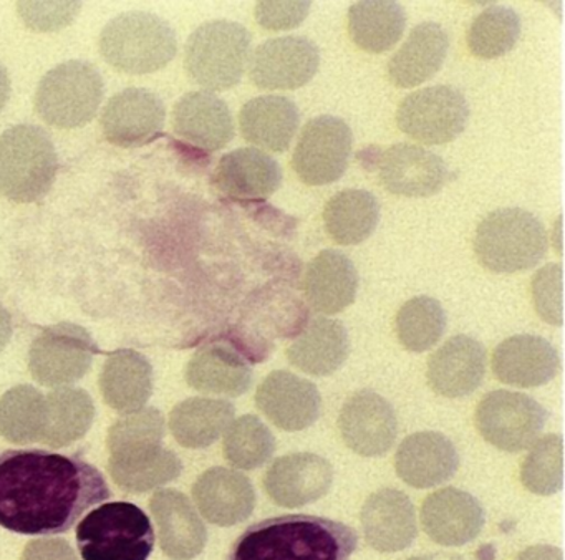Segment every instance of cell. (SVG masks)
Here are the masks:
<instances>
[{"label":"cell","instance_id":"4fadbf2b","mask_svg":"<svg viewBox=\"0 0 565 560\" xmlns=\"http://www.w3.org/2000/svg\"><path fill=\"white\" fill-rule=\"evenodd\" d=\"M320 52L306 36L287 35L260 43L249 59L250 80L257 88L297 89L316 76Z\"/></svg>","mask_w":565,"mask_h":560},{"label":"cell","instance_id":"f35d334b","mask_svg":"<svg viewBox=\"0 0 565 560\" xmlns=\"http://www.w3.org/2000/svg\"><path fill=\"white\" fill-rule=\"evenodd\" d=\"M45 397L31 384H19L0 397V434L12 444L41 440Z\"/></svg>","mask_w":565,"mask_h":560},{"label":"cell","instance_id":"4dcf8cb0","mask_svg":"<svg viewBox=\"0 0 565 560\" xmlns=\"http://www.w3.org/2000/svg\"><path fill=\"white\" fill-rule=\"evenodd\" d=\"M299 125V108L287 96H257L249 99L239 113L243 138L274 152L289 149Z\"/></svg>","mask_w":565,"mask_h":560},{"label":"cell","instance_id":"2e32d148","mask_svg":"<svg viewBox=\"0 0 565 560\" xmlns=\"http://www.w3.org/2000/svg\"><path fill=\"white\" fill-rule=\"evenodd\" d=\"M167 109L157 93L127 88L108 99L102 113V129L111 145L137 148L157 138L163 129Z\"/></svg>","mask_w":565,"mask_h":560},{"label":"cell","instance_id":"30bf717a","mask_svg":"<svg viewBox=\"0 0 565 560\" xmlns=\"http://www.w3.org/2000/svg\"><path fill=\"white\" fill-rule=\"evenodd\" d=\"M547 411L518 391H491L476 408V426L491 446L505 453L529 450L541 436Z\"/></svg>","mask_w":565,"mask_h":560},{"label":"cell","instance_id":"db71d44e","mask_svg":"<svg viewBox=\"0 0 565 560\" xmlns=\"http://www.w3.org/2000/svg\"><path fill=\"white\" fill-rule=\"evenodd\" d=\"M561 221L562 219L558 218L557 222H555V232H557V239H555V245H557V252L561 254V245H562V229H561Z\"/></svg>","mask_w":565,"mask_h":560},{"label":"cell","instance_id":"9c48e42d","mask_svg":"<svg viewBox=\"0 0 565 560\" xmlns=\"http://www.w3.org/2000/svg\"><path fill=\"white\" fill-rule=\"evenodd\" d=\"M469 119L466 96L455 86L435 85L413 92L396 109V125L409 138L423 145L455 141Z\"/></svg>","mask_w":565,"mask_h":560},{"label":"cell","instance_id":"7c38bea8","mask_svg":"<svg viewBox=\"0 0 565 560\" xmlns=\"http://www.w3.org/2000/svg\"><path fill=\"white\" fill-rule=\"evenodd\" d=\"M353 135L343 119L320 115L300 133L292 155V168L300 181L326 186L342 178L352 156Z\"/></svg>","mask_w":565,"mask_h":560},{"label":"cell","instance_id":"836d02e7","mask_svg":"<svg viewBox=\"0 0 565 560\" xmlns=\"http://www.w3.org/2000/svg\"><path fill=\"white\" fill-rule=\"evenodd\" d=\"M111 479L127 493L141 494L178 479L183 463L163 444L111 454L108 463Z\"/></svg>","mask_w":565,"mask_h":560},{"label":"cell","instance_id":"52a82bcc","mask_svg":"<svg viewBox=\"0 0 565 560\" xmlns=\"http://www.w3.org/2000/svg\"><path fill=\"white\" fill-rule=\"evenodd\" d=\"M84 560H148L153 552L150 517L131 503H107L92 510L77 527Z\"/></svg>","mask_w":565,"mask_h":560},{"label":"cell","instance_id":"d4e9b609","mask_svg":"<svg viewBox=\"0 0 565 560\" xmlns=\"http://www.w3.org/2000/svg\"><path fill=\"white\" fill-rule=\"evenodd\" d=\"M161 550L173 560H191L203 552L207 530L191 500L177 489H161L150 500Z\"/></svg>","mask_w":565,"mask_h":560},{"label":"cell","instance_id":"7402d4cb","mask_svg":"<svg viewBox=\"0 0 565 560\" xmlns=\"http://www.w3.org/2000/svg\"><path fill=\"white\" fill-rule=\"evenodd\" d=\"M360 522L366 543L383 553L405 550L418 533L415 506L405 493L392 487L376 490L365 500Z\"/></svg>","mask_w":565,"mask_h":560},{"label":"cell","instance_id":"5bb4252c","mask_svg":"<svg viewBox=\"0 0 565 560\" xmlns=\"http://www.w3.org/2000/svg\"><path fill=\"white\" fill-rule=\"evenodd\" d=\"M343 443L365 457L383 456L398 434V420L388 400L372 390H360L343 403L339 414Z\"/></svg>","mask_w":565,"mask_h":560},{"label":"cell","instance_id":"3957f363","mask_svg":"<svg viewBox=\"0 0 565 560\" xmlns=\"http://www.w3.org/2000/svg\"><path fill=\"white\" fill-rule=\"evenodd\" d=\"M547 245L544 224L521 208L495 209L476 229V257L495 274L535 267L544 258Z\"/></svg>","mask_w":565,"mask_h":560},{"label":"cell","instance_id":"8992f818","mask_svg":"<svg viewBox=\"0 0 565 560\" xmlns=\"http://www.w3.org/2000/svg\"><path fill=\"white\" fill-rule=\"evenodd\" d=\"M250 59V33L233 20H210L198 27L186 43L184 68L206 92L233 88Z\"/></svg>","mask_w":565,"mask_h":560},{"label":"cell","instance_id":"7dc6e473","mask_svg":"<svg viewBox=\"0 0 565 560\" xmlns=\"http://www.w3.org/2000/svg\"><path fill=\"white\" fill-rule=\"evenodd\" d=\"M310 2H257V23L264 29L282 32L296 29L309 15Z\"/></svg>","mask_w":565,"mask_h":560},{"label":"cell","instance_id":"e0dca14e","mask_svg":"<svg viewBox=\"0 0 565 560\" xmlns=\"http://www.w3.org/2000/svg\"><path fill=\"white\" fill-rule=\"evenodd\" d=\"M264 416L284 431H302L319 420L322 397L312 381L286 370L273 371L256 391Z\"/></svg>","mask_w":565,"mask_h":560},{"label":"cell","instance_id":"60d3db41","mask_svg":"<svg viewBox=\"0 0 565 560\" xmlns=\"http://www.w3.org/2000/svg\"><path fill=\"white\" fill-rule=\"evenodd\" d=\"M521 36V17L504 6L482 10L466 33L469 52L478 59L492 60L514 49Z\"/></svg>","mask_w":565,"mask_h":560},{"label":"cell","instance_id":"4316f807","mask_svg":"<svg viewBox=\"0 0 565 560\" xmlns=\"http://www.w3.org/2000/svg\"><path fill=\"white\" fill-rule=\"evenodd\" d=\"M359 271L349 255L327 249L307 265L303 295L310 308L323 315H335L355 302Z\"/></svg>","mask_w":565,"mask_h":560},{"label":"cell","instance_id":"b9f144b4","mask_svg":"<svg viewBox=\"0 0 565 560\" xmlns=\"http://www.w3.org/2000/svg\"><path fill=\"white\" fill-rule=\"evenodd\" d=\"M223 450L231 466L253 471L274 456L276 437L256 414H244L227 427Z\"/></svg>","mask_w":565,"mask_h":560},{"label":"cell","instance_id":"8d00e7d4","mask_svg":"<svg viewBox=\"0 0 565 560\" xmlns=\"http://www.w3.org/2000/svg\"><path fill=\"white\" fill-rule=\"evenodd\" d=\"M95 420L90 394L81 388L62 387L45 397V420L42 443L65 447L82 440Z\"/></svg>","mask_w":565,"mask_h":560},{"label":"cell","instance_id":"6da1fadb","mask_svg":"<svg viewBox=\"0 0 565 560\" xmlns=\"http://www.w3.org/2000/svg\"><path fill=\"white\" fill-rule=\"evenodd\" d=\"M110 497L97 467L44 450L0 454V526L24 536L68 532L90 507Z\"/></svg>","mask_w":565,"mask_h":560},{"label":"cell","instance_id":"7bdbcfd3","mask_svg":"<svg viewBox=\"0 0 565 560\" xmlns=\"http://www.w3.org/2000/svg\"><path fill=\"white\" fill-rule=\"evenodd\" d=\"M562 450H564V443L561 434L539 437L522 461V486L537 496H552L558 493L564 483Z\"/></svg>","mask_w":565,"mask_h":560},{"label":"cell","instance_id":"1f68e13d","mask_svg":"<svg viewBox=\"0 0 565 560\" xmlns=\"http://www.w3.org/2000/svg\"><path fill=\"white\" fill-rule=\"evenodd\" d=\"M105 403L118 413L143 410L153 393V367L145 355L118 350L105 361L100 374Z\"/></svg>","mask_w":565,"mask_h":560},{"label":"cell","instance_id":"681fc988","mask_svg":"<svg viewBox=\"0 0 565 560\" xmlns=\"http://www.w3.org/2000/svg\"><path fill=\"white\" fill-rule=\"evenodd\" d=\"M515 560H564L562 550L554 546H532L522 550Z\"/></svg>","mask_w":565,"mask_h":560},{"label":"cell","instance_id":"f5cc1de1","mask_svg":"<svg viewBox=\"0 0 565 560\" xmlns=\"http://www.w3.org/2000/svg\"><path fill=\"white\" fill-rule=\"evenodd\" d=\"M406 560H462V557L459 553L452 552H435V553H425V556H415L409 557Z\"/></svg>","mask_w":565,"mask_h":560},{"label":"cell","instance_id":"7a4b0ae2","mask_svg":"<svg viewBox=\"0 0 565 560\" xmlns=\"http://www.w3.org/2000/svg\"><path fill=\"white\" fill-rule=\"evenodd\" d=\"M355 529L326 517L289 514L253 524L234 542L227 560H349Z\"/></svg>","mask_w":565,"mask_h":560},{"label":"cell","instance_id":"f907efd6","mask_svg":"<svg viewBox=\"0 0 565 560\" xmlns=\"http://www.w3.org/2000/svg\"><path fill=\"white\" fill-rule=\"evenodd\" d=\"M12 337V317L8 308L0 304V351L8 347Z\"/></svg>","mask_w":565,"mask_h":560},{"label":"cell","instance_id":"8fae6325","mask_svg":"<svg viewBox=\"0 0 565 560\" xmlns=\"http://www.w3.org/2000/svg\"><path fill=\"white\" fill-rule=\"evenodd\" d=\"M95 353L97 345L84 327L62 321L32 341L29 371L44 387H68L88 373Z\"/></svg>","mask_w":565,"mask_h":560},{"label":"cell","instance_id":"f546056e","mask_svg":"<svg viewBox=\"0 0 565 560\" xmlns=\"http://www.w3.org/2000/svg\"><path fill=\"white\" fill-rule=\"evenodd\" d=\"M349 353L350 338L345 325L327 317L310 320L286 351L292 367L312 377L335 373Z\"/></svg>","mask_w":565,"mask_h":560},{"label":"cell","instance_id":"c3c4849f","mask_svg":"<svg viewBox=\"0 0 565 560\" xmlns=\"http://www.w3.org/2000/svg\"><path fill=\"white\" fill-rule=\"evenodd\" d=\"M22 560H78V557L67 540L35 539L25 546Z\"/></svg>","mask_w":565,"mask_h":560},{"label":"cell","instance_id":"ab89813d","mask_svg":"<svg viewBox=\"0 0 565 560\" xmlns=\"http://www.w3.org/2000/svg\"><path fill=\"white\" fill-rule=\"evenodd\" d=\"M446 325L448 318L445 308L428 295H419L405 302L395 320L399 344L415 353L435 347L445 335Z\"/></svg>","mask_w":565,"mask_h":560},{"label":"cell","instance_id":"ac0fdd59","mask_svg":"<svg viewBox=\"0 0 565 560\" xmlns=\"http://www.w3.org/2000/svg\"><path fill=\"white\" fill-rule=\"evenodd\" d=\"M379 175L392 194L429 198L441 191L448 179L445 159L408 142L390 146L380 156Z\"/></svg>","mask_w":565,"mask_h":560},{"label":"cell","instance_id":"cb8c5ba5","mask_svg":"<svg viewBox=\"0 0 565 560\" xmlns=\"http://www.w3.org/2000/svg\"><path fill=\"white\" fill-rule=\"evenodd\" d=\"M194 503L207 522L220 527L244 522L256 507L249 477L227 467H211L193 486Z\"/></svg>","mask_w":565,"mask_h":560},{"label":"cell","instance_id":"e575fe53","mask_svg":"<svg viewBox=\"0 0 565 560\" xmlns=\"http://www.w3.org/2000/svg\"><path fill=\"white\" fill-rule=\"evenodd\" d=\"M234 404L216 398H190L170 413V430L183 447L203 450L216 443L234 421Z\"/></svg>","mask_w":565,"mask_h":560},{"label":"cell","instance_id":"44dd1931","mask_svg":"<svg viewBox=\"0 0 565 560\" xmlns=\"http://www.w3.org/2000/svg\"><path fill=\"white\" fill-rule=\"evenodd\" d=\"M486 361L488 353L481 341L469 335H455L429 357V388L439 397H468L482 383Z\"/></svg>","mask_w":565,"mask_h":560},{"label":"cell","instance_id":"d6a6232c","mask_svg":"<svg viewBox=\"0 0 565 560\" xmlns=\"http://www.w3.org/2000/svg\"><path fill=\"white\" fill-rule=\"evenodd\" d=\"M253 377L249 363L227 345L200 348L186 367V381L191 388L220 397H241L249 390Z\"/></svg>","mask_w":565,"mask_h":560},{"label":"cell","instance_id":"603a6c76","mask_svg":"<svg viewBox=\"0 0 565 560\" xmlns=\"http://www.w3.org/2000/svg\"><path fill=\"white\" fill-rule=\"evenodd\" d=\"M459 454L455 444L438 431L409 434L396 450L395 469L399 479L416 489L439 486L455 476Z\"/></svg>","mask_w":565,"mask_h":560},{"label":"cell","instance_id":"74e56055","mask_svg":"<svg viewBox=\"0 0 565 560\" xmlns=\"http://www.w3.org/2000/svg\"><path fill=\"white\" fill-rule=\"evenodd\" d=\"M406 12L396 2H359L349 9V33L359 49L383 53L399 42Z\"/></svg>","mask_w":565,"mask_h":560},{"label":"cell","instance_id":"d6986e66","mask_svg":"<svg viewBox=\"0 0 565 560\" xmlns=\"http://www.w3.org/2000/svg\"><path fill=\"white\" fill-rule=\"evenodd\" d=\"M422 526L426 536L439 546H465L481 533L484 509L472 494L445 487L426 497Z\"/></svg>","mask_w":565,"mask_h":560},{"label":"cell","instance_id":"9a60e30c","mask_svg":"<svg viewBox=\"0 0 565 560\" xmlns=\"http://www.w3.org/2000/svg\"><path fill=\"white\" fill-rule=\"evenodd\" d=\"M332 483V464L313 453H292L277 457L264 476V489L270 500L289 509L322 499Z\"/></svg>","mask_w":565,"mask_h":560},{"label":"cell","instance_id":"816d5d0a","mask_svg":"<svg viewBox=\"0 0 565 560\" xmlns=\"http://www.w3.org/2000/svg\"><path fill=\"white\" fill-rule=\"evenodd\" d=\"M9 96H11V76L8 68L0 63V112L8 105Z\"/></svg>","mask_w":565,"mask_h":560},{"label":"cell","instance_id":"484cf974","mask_svg":"<svg viewBox=\"0 0 565 560\" xmlns=\"http://www.w3.org/2000/svg\"><path fill=\"white\" fill-rule=\"evenodd\" d=\"M173 129L190 145L217 151L234 138L233 113L214 93L190 92L174 105Z\"/></svg>","mask_w":565,"mask_h":560},{"label":"cell","instance_id":"ee69618b","mask_svg":"<svg viewBox=\"0 0 565 560\" xmlns=\"http://www.w3.org/2000/svg\"><path fill=\"white\" fill-rule=\"evenodd\" d=\"M164 418L157 408H143L115 421L108 431V451L120 454L143 446L163 444Z\"/></svg>","mask_w":565,"mask_h":560},{"label":"cell","instance_id":"f6af8a7d","mask_svg":"<svg viewBox=\"0 0 565 560\" xmlns=\"http://www.w3.org/2000/svg\"><path fill=\"white\" fill-rule=\"evenodd\" d=\"M532 302L542 320L561 327L564 324V298H562V265L547 264L532 277Z\"/></svg>","mask_w":565,"mask_h":560},{"label":"cell","instance_id":"5b68a950","mask_svg":"<svg viewBox=\"0 0 565 560\" xmlns=\"http://www.w3.org/2000/svg\"><path fill=\"white\" fill-rule=\"evenodd\" d=\"M58 171L51 136L35 125H18L0 135V194L19 204L47 194Z\"/></svg>","mask_w":565,"mask_h":560},{"label":"cell","instance_id":"bcb514c9","mask_svg":"<svg viewBox=\"0 0 565 560\" xmlns=\"http://www.w3.org/2000/svg\"><path fill=\"white\" fill-rule=\"evenodd\" d=\"M81 9V2H19L18 6L19 15L35 32L64 29L74 22Z\"/></svg>","mask_w":565,"mask_h":560},{"label":"cell","instance_id":"83f0119b","mask_svg":"<svg viewBox=\"0 0 565 560\" xmlns=\"http://www.w3.org/2000/svg\"><path fill=\"white\" fill-rule=\"evenodd\" d=\"M213 182L234 199H267L282 184V169L263 149L239 148L220 159Z\"/></svg>","mask_w":565,"mask_h":560},{"label":"cell","instance_id":"ffe728a7","mask_svg":"<svg viewBox=\"0 0 565 560\" xmlns=\"http://www.w3.org/2000/svg\"><path fill=\"white\" fill-rule=\"evenodd\" d=\"M492 373L501 383L537 388L554 380L561 370L557 348L537 335H514L494 348Z\"/></svg>","mask_w":565,"mask_h":560},{"label":"cell","instance_id":"d590c367","mask_svg":"<svg viewBox=\"0 0 565 560\" xmlns=\"http://www.w3.org/2000/svg\"><path fill=\"white\" fill-rule=\"evenodd\" d=\"M380 222V202L365 189L337 192L323 208L327 234L340 245L365 242Z\"/></svg>","mask_w":565,"mask_h":560},{"label":"cell","instance_id":"277c9868","mask_svg":"<svg viewBox=\"0 0 565 560\" xmlns=\"http://www.w3.org/2000/svg\"><path fill=\"white\" fill-rule=\"evenodd\" d=\"M102 56L114 68L147 75L164 68L177 55L173 27L157 13L135 10L111 19L98 39Z\"/></svg>","mask_w":565,"mask_h":560},{"label":"cell","instance_id":"f1b7e54d","mask_svg":"<svg viewBox=\"0 0 565 560\" xmlns=\"http://www.w3.org/2000/svg\"><path fill=\"white\" fill-rule=\"evenodd\" d=\"M449 39L439 23H418L406 42L388 60L390 82L398 88H413L438 73L448 55Z\"/></svg>","mask_w":565,"mask_h":560},{"label":"cell","instance_id":"ba28073f","mask_svg":"<svg viewBox=\"0 0 565 560\" xmlns=\"http://www.w3.org/2000/svg\"><path fill=\"white\" fill-rule=\"evenodd\" d=\"M104 99V78L97 66L84 60H68L45 73L35 92L38 115L55 128L87 125Z\"/></svg>","mask_w":565,"mask_h":560}]
</instances>
